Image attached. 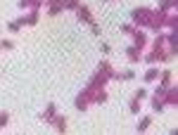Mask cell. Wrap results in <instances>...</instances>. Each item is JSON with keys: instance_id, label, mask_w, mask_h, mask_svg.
<instances>
[{"instance_id": "5", "label": "cell", "mask_w": 178, "mask_h": 135, "mask_svg": "<svg viewBox=\"0 0 178 135\" xmlns=\"http://www.w3.org/2000/svg\"><path fill=\"white\" fill-rule=\"evenodd\" d=\"M152 78H157V71H154V69H152V71H147V73H145V81H152Z\"/></svg>"}, {"instance_id": "7", "label": "cell", "mask_w": 178, "mask_h": 135, "mask_svg": "<svg viewBox=\"0 0 178 135\" xmlns=\"http://www.w3.org/2000/svg\"><path fill=\"white\" fill-rule=\"evenodd\" d=\"M100 50H102V52H105V55H109V50H112V47H109V45H107V43H102V47H100Z\"/></svg>"}, {"instance_id": "6", "label": "cell", "mask_w": 178, "mask_h": 135, "mask_svg": "<svg viewBox=\"0 0 178 135\" xmlns=\"http://www.w3.org/2000/svg\"><path fill=\"white\" fill-rule=\"evenodd\" d=\"M0 47H5V50H12V47H14V45H12V43H10V40H2V43H0Z\"/></svg>"}, {"instance_id": "2", "label": "cell", "mask_w": 178, "mask_h": 135, "mask_svg": "<svg viewBox=\"0 0 178 135\" xmlns=\"http://www.w3.org/2000/svg\"><path fill=\"white\" fill-rule=\"evenodd\" d=\"M79 17H81L83 22H90V12H88V7H81V12H79Z\"/></svg>"}, {"instance_id": "3", "label": "cell", "mask_w": 178, "mask_h": 135, "mask_svg": "<svg viewBox=\"0 0 178 135\" xmlns=\"http://www.w3.org/2000/svg\"><path fill=\"white\" fill-rule=\"evenodd\" d=\"M52 116H55V107L50 104V107H48V111L43 114V119H52Z\"/></svg>"}, {"instance_id": "4", "label": "cell", "mask_w": 178, "mask_h": 135, "mask_svg": "<svg viewBox=\"0 0 178 135\" xmlns=\"http://www.w3.org/2000/svg\"><path fill=\"white\" fill-rule=\"evenodd\" d=\"M7 29H10V31H14V33H17V31H19V22H14V24H12V22H10V24H7Z\"/></svg>"}, {"instance_id": "1", "label": "cell", "mask_w": 178, "mask_h": 135, "mask_svg": "<svg viewBox=\"0 0 178 135\" xmlns=\"http://www.w3.org/2000/svg\"><path fill=\"white\" fill-rule=\"evenodd\" d=\"M150 123H152V119L150 116H145V119H140V126H138V131H147Z\"/></svg>"}]
</instances>
